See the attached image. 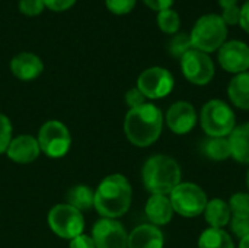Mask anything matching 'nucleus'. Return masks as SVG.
<instances>
[{"instance_id": "obj_1", "label": "nucleus", "mask_w": 249, "mask_h": 248, "mask_svg": "<svg viewBox=\"0 0 249 248\" xmlns=\"http://www.w3.org/2000/svg\"><path fill=\"white\" fill-rule=\"evenodd\" d=\"M133 190L128 180L121 174L105 177L95 191L93 206L107 219H117L125 215L131 206Z\"/></svg>"}, {"instance_id": "obj_2", "label": "nucleus", "mask_w": 249, "mask_h": 248, "mask_svg": "<svg viewBox=\"0 0 249 248\" xmlns=\"http://www.w3.org/2000/svg\"><path fill=\"white\" fill-rule=\"evenodd\" d=\"M163 115L153 104H143L131 108L124 120V133L134 146L147 148L153 145L162 133Z\"/></svg>"}, {"instance_id": "obj_3", "label": "nucleus", "mask_w": 249, "mask_h": 248, "mask_svg": "<svg viewBox=\"0 0 249 248\" xmlns=\"http://www.w3.org/2000/svg\"><path fill=\"white\" fill-rule=\"evenodd\" d=\"M142 178L149 193L166 196L181 183V167L168 155H153L144 162Z\"/></svg>"}, {"instance_id": "obj_4", "label": "nucleus", "mask_w": 249, "mask_h": 248, "mask_svg": "<svg viewBox=\"0 0 249 248\" xmlns=\"http://www.w3.org/2000/svg\"><path fill=\"white\" fill-rule=\"evenodd\" d=\"M228 38V25L217 13L203 15L197 19L190 34L193 48L203 53H213L219 50Z\"/></svg>"}, {"instance_id": "obj_5", "label": "nucleus", "mask_w": 249, "mask_h": 248, "mask_svg": "<svg viewBox=\"0 0 249 248\" xmlns=\"http://www.w3.org/2000/svg\"><path fill=\"white\" fill-rule=\"evenodd\" d=\"M200 123L209 137H228L236 127V117L225 101L212 99L201 108Z\"/></svg>"}, {"instance_id": "obj_6", "label": "nucleus", "mask_w": 249, "mask_h": 248, "mask_svg": "<svg viewBox=\"0 0 249 248\" xmlns=\"http://www.w3.org/2000/svg\"><path fill=\"white\" fill-rule=\"evenodd\" d=\"M174 212L184 218H196L204 213L207 194L194 183H179L169 194Z\"/></svg>"}, {"instance_id": "obj_7", "label": "nucleus", "mask_w": 249, "mask_h": 248, "mask_svg": "<svg viewBox=\"0 0 249 248\" xmlns=\"http://www.w3.org/2000/svg\"><path fill=\"white\" fill-rule=\"evenodd\" d=\"M51 231L64 240H73L83 234L85 219L80 210L70 205H55L48 213Z\"/></svg>"}, {"instance_id": "obj_8", "label": "nucleus", "mask_w": 249, "mask_h": 248, "mask_svg": "<svg viewBox=\"0 0 249 248\" xmlns=\"http://www.w3.org/2000/svg\"><path fill=\"white\" fill-rule=\"evenodd\" d=\"M36 140L39 143L41 152L50 158H63L71 146V136L69 129L57 120L44 123L39 129Z\"/></svg>"}, {"instance_id": "obj_9", "label": "nucleus", "mask_w": 249, "mask_h": 248, "mask_svg": "<svg viewBox=\"0 0 249 248\" xmlns=\"http://www.w3.org/2000/svg\"><path fill=\"white\" fill-rule=\"evenodd\" d=\"M181 70L185 79L194 85L204 86L214 77V63L207 53L191 48L181 57Z\"/></svg>"}, {"instance_id": "obj_10", "label": "nucleus", "mask_w": 249, "mask_h": 248, "mask_svg": "<svg viewBox=\"0 0 249 248\" xmlns=\"http://www.w3.org/2000/svg\"><path fill=\"white\" fill-rule=\"evenodd\" d=\"M175 80L169 70L155 66L149 67L137 79V88L140 92L150 99H160L169 95L174 89Z\"/></svg>"}, {"instance_id": "obj_11", "label": "nucleus", "mask_w": 249, "mask_h": 248, "mask_svg": "<svg viewBox=\"0 0 249 248\" xmlns=\"http://www.w3.org/2000/svg\"><path fill=\"white\" fill-rule=\"evenodd\" d=\"M92 240L96 248L128 247V234L115 219H99L92 228Z\"/></svg>"}, {"instance_id": "obj_12", "label": "nucleus", "mask_w": 249, "mask_h": 248, "mask_svg": "<svg viewBox=\"0 0 249 248\" xmlns=\"http://www.w3.org/2000/svg\"><path fill=\"white\" fill-rule=\"evenodd\" d=\"M219 63L223 70L229 73H244L249 69V47L244 41H226L217 54Z\"/></svg>"}, {"instance_id": "obj_13", "label": "nucleus", "mask_w": 249, "mask_h": 248, "mask_svg": "<svg viewBox=\"0 0 249 248\" xmlns=\"http://www.w3.org/2000/svg\"><path fill=\"white\" fill-rule=\"evenodd\" d=\"M166 124L175 134H187L197 124V113L187 101L172 104L166 113Z\"/></svg>"}, {"instance_id": "obj_14", "label": "nucleus", "mask_w": 249, "mask_h": 248, "mask_svg": "<svg viewBox=\"0 0 249 248\" xmlns=\"http://www.w3.org/2000/svg\"><path fill=\"white\" fill-rule=\"evenodd\" d=\"M39 153L41 149L38 140L29 134H20L12 139L6 151L7 158L16 164H31L39 156Z\"/></svg>"}, {"instance_id": "obj_15", "label": "nucleus", "mask_w": 249, "mask_h": 248, "mask_svg": "<svg viewBox=\"0 0 249 248\" xmlns=\"http://www.w3.org/2000/svg\"><path fill=\"white\" fill-rule=\"evenodd\" d=\"M10 70L20 80H34L42 73L44 63L36 54L23 51L10 60Z\"/></svg>"}, {"instance_id": "obj_16", "label": "nucleus", "mask_w": 249, "mask_h": 248, "mask_svg": "<svg viewBox=\"0 0 249 248\" xmlns=\"http://www.w3.org/2000/svg\"><path fill=\"white\" fill-rule=\"evenodd\" d=\"M163 244L162 231L152 224H144L130 232L127 248H163Z\"/></svg>"}, {"instance_id": "obj_17", "label": "nucleus", "mask_w": 249, "mask_h": 248, "mask_svg": "<svg viewBox=\"0 0 249 248\" xmlns=\"http://www.w3.org/2000/svg\"><path fill=\"white\" fill-rule=\"evenodd\" d=\"M144 212L147 219L155 227H162L169 224L175 213L169 197L163 194H152L146 203Z\"/></svg>"}, {"instance_id": "obj_18", "label": "nucleus", "mask_w": 249, "mask_h": 248, "mask_svg": "<svg viewBox=\"0 0 249 248\" xmlns=\"http://www.w3.org/2000/svg\"><path fill=\"white\" fill-rule=\"evenodd\" d=\"M204 218L210 228H220L223 229L232 219L229 203L223 199H212L207 202L204 209Z\"/></svg>"}, {"instance_id": "obj_19", "label": "nucleus", "mask_w": 249, "mask_h": 248, "mask_svg": "<svg viewBox=\"0 0 249 248\" xmlns=\"http://www.w3.org/2000/svg\"><path fill=\"white\" fill-rule=\"evenodd\" d=\"M228 139L231 143L232 158L241 164H249V123L235 127Z\"/></svg>"}, {"instance_id": "obj_20", "label": "nucleus", "mask_w": 249, "mask_h": 248, "mask_svg": "<svg viewBox=\"0 0 249 248\" xmlns=\"http://www.w3.org/2000/svg\"><path fill=\"white\" fill-rule=\"evenodd\" d=\"M228 95L232 104L241 110H249V72L236 75L229 86Z\"/></svg>"}, {"instance_id": "obj_21", "label": "nucleus", "mask_w": 249, "mask_h": 248, "mask_svg": "<svg viewBox=\"0 0 249 248\" xmlns=\"http://www.w3.org/2000/svg\"><path fill=\"white\" fill-rule=\"evenodd\" d=\"M198 248H235V244L225 229L207 228L198 238Z\"/></svg>"}, {"instance_id": "obj_22", "label": "nucleus", "mask_w": 249, "mask_h": 248, "mask_svg": "<svg viewBox=\"0 0 249 248\" xmlns=\"http://www.w3.org/2000/svg\"><path fill=\"white\" fill-rule=\"evenodd\" d=\"M66 199H67V205H70L74 209L82 212V210H89L93 206L95 193H93V190L89 186L79 184V186L71 187L67 191Z\"/></svg>"}, {"instance_id": "obj_23", "label": "nucleus", "mask_w": 249, "mask_h": 248, "mask_svg": "<svg viewBox=\"0 0 249 248\" xmlns=\"http://www.w3.org/2000/svg\"><path fill=\"white\" fill-rule=\"evenodd\" d=\"M203 152L212 161H225L232 158L231 143L228 137H209L203 143Z\"/></svg>"}, {"instance_id": "obj_24", "label": "nucleus", "mask_w": 249, "mask_h": 248, "mask_svg": "<svg viewBox=\"0 0 249 248\" xmlns=\"http://www.w3.org/2000/svg\"><path fill=\"white\" fill-rule=\"evenodd\" d=\"M158 25L165 34H177L181 26L179 15L174 9H166L158 12Z\"/></svg>"}, {"instance_id": "obj_25", "label": "nucleus", "mask_w": 249, "mask_h": 248, "mask_svg": "<svg viewBox=\"0 0 249 248\" xmlns=\"http://www.w3.org/2000/svg\"><path fill=\"white\" fill-rule=\"evenodd\" d=\"M231 213L235 218H249V194L248 193H235L229 199Z\"/></svg>"}, {"instance_id": "obj_26", "label": "nucleus", "mask_w": 249, "mask_h": 248, "mask_svg": "<svg viewBox=\"0 0 249 248\" xmlns=\"http://www.w3.org/2000/svg\"><path fill=\"white\" fill-rule=\"evenodd\" d=\"M191 48H193V44H191L190 35H187V34H177L168 44L169 53L177 58H181Z\"/></svg>"}, {"instance_id": "obj_27", "label": "nucleus", "mask_w": 249, "mask_h": 248, "mask_svg": "<svg viewBox=\"0 0 249 248\" xmlns=\"http://www.w3.org/2000/svg\"><path fill=\"white\" fill-rule=\"evenodd\" d=\"M10 142H12V123L4 114H0V153H6Z\"/></svg>"}, {"instance_id": "obj_28", "label": "nucleus", "mask_w": 249, "mask_h": 248, "mask_svg": "<svg viewBox=\"0 0 249 248\" xmlns=\"http://www.w3.org/2000/svg\"><path fill=\"white\" fill-rule=\"evenodd\" d=\"M136 1L137 0H105V4L109 12L115 15H125L134 9Z\"/></svg>"}, {"instance_id": "obj_29", "label": "nucleus", "mask_w": 249, "mask_h": 248, "mask_svg": "<svg viewBox=\"0 0 249 248\" xmlns=\"http://www.w3.org/2000/svg\"><path fill=\"white\" fill-rule=\"evenodd\" d=\"M44 0H19V10L26 16H36L44 10Z\"/></svg>"}, {"instance_id": "obj_30", "label": "nucleus", "mask_w": 249, "mask_h": 248, "mask_svg": "<svg viewBox=\"0 0 249 248\" xmlns=\"http://www.w3.org/2000/svg\"><path fill=\"white\" fill-rule=\"evenodd\" d=\"M229 224H231L232 232L239 240H242L244 237L249 235V218H235V216H232Z\"/></svg>"}, {"instance_id": "obj_31", "label": "nucleus", "mask_w": 249, "mask_h": 248, "mask_svg": "<svg viewBox=\"0 0 249 248\" xmlns=\"http://www.w3.org/2000/svg\"><path fill=\"white\" fill-rule=\"evenodd\" d=\"M125 104L131 108H137L143 104H146V96L140 92L139 88H133L130 91H127L125 94Z\"/></svg>"}, {"instance_id": "obj_32", "label": "nucleus", "mask_w": 249, "mask_h": 248, "mask_svg": "<svg viewBox=\"0 0 249 248\" xmlns=\"http://www.w3.org/2000/svg\"><path fill=\"white\" fill-rule=\"evenodd\" d=\"M220 16L226 25H236L239 23V19H241V7H238V4L225 7Z\"/></svg>"}, {"instance_id": "obj_33", "label": "nucleus", "mask_w": 249, "mask_h": 248, "mask_svg": "<svg viewBox=\"0 0 249 248\" xmlns=\"http://www.w3.org/2000/svg\"><path fill=\"white\" fill-rule=\"evenodd\" d=\"M74 3H76V0H44L45 7H48L50 10H54V12L67 10V9H70Z\"/></svg>"}, {"instance_id": "obj_34", "label": "nucleus", "mask_w": 249, "mask_h": 248, "mask_svg": "<svg viewBox=\"0 0 249 248\" xmlns=\"http://www.w3.org/2000/svg\"><path fill=\"white\" fill-rule=\"evenodd\" d=\"M70 248H96L92 237L89 235H79L73 240H70Z\"/></svg>"}, {"instance_id": "obj_35", "label": "nucleus", "mask_w": 249, "mask_h": 248, "mask_svg": "<svg viewBox=\"0 0 249 248\" xmlns=\"http://www.w3.org/2000/svg\"><path fill=\"white\" fill-rule=\"evenodd\" d=\"M152 10L156 12H162L166 9H171V6L174 4V0H143Z\"/></svg>"}, {"instance_id": "obj_36", "label": "nucleus", "mask_w": 249, "mask_h": 248, "mask_svg": "<svg viewBox=\"0 0 249 248\" xmlns=\"http://www.w3.org/2000/svg\"><path fill=\"white\" fill-rule=\"evenodd\" d=\"M239 25L242 26V29L249 34V0L241 7V19H239Z\"/></svg>"}, {"instance_id": "obj_37", "label": "nucleus", "mask_w": 249, "mask_h": 248, "mask_svg": "<svg viewBox=\"0 0 249 248\" xmlns=\"http://www.w3.org/2000/svg\"><path fill=\"white\" fill-rule=\"evenodd\" d=\"M219 3H220L222 9H225V7H229V6H235L238 3V0H219Z\"/></svg>"}, {"instance_id": "obj_38", "label": "nucleus", "mask_w": 249, "mask_h": 248, "mask_svg": "<svg viewBox=\"0 0 249 248\" xmlns=\"http://www.w3.org/2000/svg\"><path fill=\"white\" fill-rule=\"evenodd\" d=\"M239 248H249V235L239 240Z\"/></svg>"}, {"instance_id": "obj_39", "label": "nucleus", "mask_w": 249, "mask_h": 248, "mask_svg": "<svg viewBox=\"0 0 249 248\" xmlns=\"http://www.w3.org/2000/svg\"><path fill=\"white\" fill-rule=\"evenodd\" d=\"M247 186H248V190H249V170H248V174H247Z\"/></svg>"}]
</instances>
